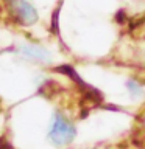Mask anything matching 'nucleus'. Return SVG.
<instances>
[{
	"label": "nucleus",
	"mask_w": 145,
	"mask_h": 149,
	"mask_svg": "<svg viewBox=\"0 0 145 149\" xmlns=\"http://www.w3.org/2000/svg\"><path fill=\"white\" fill-rule=\"evenodd\" d=\"M6 3L19 22L25 23V25H31V23H34L37 20L36 9L27 0H6Z\"/></svg>",
	"instance_id": "nucleus-2"
},
{
	"label": "nucleus",
	"mask_w": 145,
	"mask_h": 149,
	"mask_svg": "<svg viewBox=\"0 0 145 149\" xmlns=\"http://www.w3.org/2000/svg\"><path fill=\"white\" fill-rule=\"evenodd\" d=\"M19 51L20 53H23L25 56H28V58H31V59H37V61H47L50 58L49 53L44 50V48H39V47H19Z\"/></svg>",
	"instance_id": "nucleus-3"
},
{
	"label": "nucleus",
	"mask_w": 145,
	"mask_h": 149,
	"mask_svg": "<svg viewBox=\"0 0 145 149\" xmlns=\"http://www.w3.org/2000/svg\"><path fill=\"white\" fill-rule=\"evenodd\" d=\"M49 138L53 144H56V146H65V144H69L75 138L73 124L65 120L63 115L56 113L55 120H53V124H51L50 132H49Z\"/></svg>",
	"instance_id": "nucleus-1"
}]
</instances>
